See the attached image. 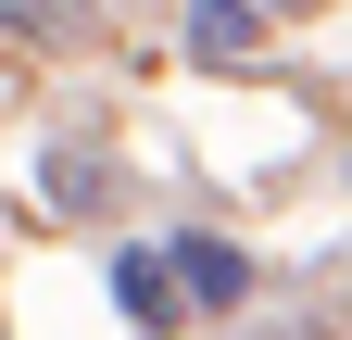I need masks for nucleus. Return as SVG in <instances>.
I'll use <instances>...</instances> for the list:
<instances>
[{
    "instance_id": "obj_1",
    "label": "nucleus",
    "mask_w": 352,
    "mask_h": 340,
    "mask_svg": "<svg viewBox=\"0 0 352 340\" xmlns=\"http://www.w3.org/2000/svg\"><path fill=\"white\" fill-rule=\"evenodd\" d=\"M101 277H113L126 328H176V315H189V277H176V252H164V240H126V252H113Z\"/></svg>"
},
{
    "instance_id": "obj_2",
    "label": "nucleus",
    "mask_w": 352,
    "mask_h": 340,
    "mask_svg": "<svg viewBox=\"0 0 352 340\" xmlns=\"http://www.w3.org/2000/svg\"><path fill=\"white\" fill-rule=\"evenodd\" d=\"M264 0H189V63L201 76H239V63H264Z\"/></svg>"
},
{
    "instance_id": "obj_3",
    "label": "nucleus",
    "mask_w": 352,
    "mask_h": 340,
    "mask_svg": "<svg viewBox=\"0 0 352 340\" xmlns=\"http://www.w3.org/2000/svg\"><path fill=\"white\" fill-rule=\"evenodd\" d=\"M164 252H176V277H189L201 315H239V303H252V252H239V240H201V227H189V240H164Z\"/></svg>"
},
{
    "instance_id": "obj_4",
    "label": "nucleus",
    "mask_w": 352,
    "mask_h": 340,
    "mask_svg": "<svg viewBox=\"0 0 352 340\" xmlns=\"http://www.w3.org/2000/svg\"><path fill=\"white\" fill-rule=\"evenodd\" d=\"M0 25H13V38H38V51H76L101 13H88V0H0Z\"/></svg>"
},
{
    "instance_id": "obj_5",
    "label": "nucleus",
    "mask_w": 352,
    "mask_h": 340,
    "mask_svg": "<svg viewBox=\"0 0 352 340\" xmlns=\"http://www.w3.org/2000/svg\"><path fill=\"white\" fill-rule=\"evenodd\" d=\"M38 202H51V215H101V164H88V151H51V164H38Z\"/></svg>"
},
{
    "instance_id": "obj_6",
    "label": "nucleus",
    "mask_w": 352,
    "mask_h": 340,
    "mask_svg": "<svg viewBox=\"0 0 352 340\" xmlns=\"http://www.w3.org/2000/svg\"><path fill=\"white\" fill-rule=\"evenodd\" d=\"M264 13H315V0H264Z\"/></svg>"
}]
</instances>
